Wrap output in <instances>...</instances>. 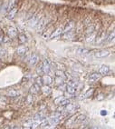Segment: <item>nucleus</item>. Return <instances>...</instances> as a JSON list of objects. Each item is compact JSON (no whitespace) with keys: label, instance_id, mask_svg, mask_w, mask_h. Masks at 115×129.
Wrapping results in <instances>:
<instances>
[{"label":"nucleus","instance_id":"obj_1","mask_svg":"<svg viewBox=\"0 0 115 129\" xmlns=\"http://www.w3.org/2000/svg\"><path fill=\"white\" fill-rule=\"evenodd\" d=\"M46 24H47V19H46L45 17H43V18L39 19L38 23H37L36 26H36V29H37V32L43 30V29L45 28V26H46Z\"/></svg>","mask_w":115,"mask_h":129},{"label":"nucleus","instance_id":"obj_2","mask_svg":"<svg viewBox=\"0 0 115 129\" xmlns=\"http://www.w3.org/2000/svg\"><path fill=\"white\" fill-rule=\"evenodd\" d=\"M39 19H40V17H39V15H38V14H35L34 16H32L30 20L28 21V26H30V27H35V26H36V24L38 23Z\"/></svg>","mask_w":115,"mask_h":129},{"label":"nucleus","instance_id":"obj_3","mask_svg":"<svg viewBox=\"0 0 115 129\" xmlns=\"http://www.w3.org/2000/svg\"><path fill=\"white\" fill-rule=\"evenodd\" d=\"M7 36L9 38H15L17 36V30L14 26H10L7 28Z\"/></svg>","mask_w":115,"mask_h":129},{"label":"nucleus","instance_id":"obj_4","mask_svg":"<svg viewBox=\"0 0 115 129\" xmlns=\"http://www.w3.org/2000/svg\"><path fill=\"white\" fill-rule=\"evenodd\" d=\"M101 77V75H100L99 73H92L88 76V81L90 83H94L97 80H99Z\"/></svg>","mask_w":115,"mask_h":129},{"label":"nucleus","instance_id":"obj_5","mask_svg":"<svg viewBox=\"0 0 115 129\" xmlns=\"http://www.w3.org/2000/svg\"><path fill=\"white\" fill-rule=\"evenodd\" d=\"M17 10H18V8H17V6H16V5L13 6L10 10L7 11V12H8V13H7V18H8V19H13V18L16 16Z\"/></svg>","mask_w":115,"mask_h":129},{"label":"nucleus","instance_id":"obj_6","mask_svg":"<svg viewBox=\"0 0 115 129\" xmlns=\"http://www.w3.org/2000/svg\"><path fill=\"white\" fill-rule=\"evenodd\" d=\"M63 33H64V27H63V26H59V27H57L55 31L51 34L50 38H55V37H57V36H61Z\"/></svg>","mask_w":115,"mask_h":129},{"label":"nucleus","instance_id":"obj_7","mask_svg":"<svg viewBox=\"0 0 115 129\" xmlns=\"http://www.w3.org/2000/svg\"><path fill=\"white\" fill-rule=\"evenodd\" d=\"M42 63H43V72H44V74H45V75L49 74L51 67H50L49 62H48V60H47V59H45Z\"/></svg>","mask_w":115,"mask_h":129},{"label":"nucleus","instance_id":"obj_8","mask_svg":"<svg viewBox=\"0 0 115 129\" xmlns=\"http://www.w3.org/2000/svg\"><path fill=\"white\" fill-rule=\"evenodd\" d=\"M110 55V52L108 50H100L95 53V57L97 58H103V57H108Z\"/></svg>","mask_w":115,"mask_h":129},{"label":"nucleus","instance_id":"obj_9","mask_svg":"<svg viewBox=\"0 0 115 129\" xmlns=\"http://www.w3.org/2000/svg\"><path fill=\"white\" fill-rule=\"evenodd\" d=\"M27 47L24 46V45H20L19 47L16 48V54L18 55V56H24L25 53L27 52Z\"/></svg>","mask_w":115,"mask_h":129},{"label":"nucleus","instance_id":"obj_10","mask_svg":"<svg viewBox=\"0 0 115 129\" xmlns=\"http://www.w3.org/2000/svg\"><path fill=\"white\" fill-rule=\"evenodd\" d=\"M40 90H41V86H39L38 84L35 83L30 87V94H32V95H36L37 93H39Z\"/></svg>","mask_w":115,"mask_h":129},{"label":"nucleus","instance_id":"obj_11","mask_svg":"<svg viewBox=\"0 0 115 129\" xmlns=\"http://www.w3.org/2000/svg\"><path fill=\"white\" fill-rule=\"evenodd\" d=\"M42 80H43V84L44 85H47V86H50L51 84L53 83V78L51 77L49 75H44L42 76Z\"/></svg>","mask_w":115,"mask_h":129},{"label":"nucleus","instance_id":"obj_12","mask_svg":"<svg viewBox=\"0 0 115 129\" xmlns=\"http://www.w3.org/2000/svg\"><path fill=\"white\" fill-rule=\"evenodd\" d=\"M38 61H39V57H38V55L35 54V53H33V54L31 55L30 58H29V64L32 65V66H34V65H35Z\"/></svg>","mask_w":115,"mask_h":129},{"label":"nucleus","instance_id":"obj_13","mask_svg":"<svg viewBox=\"0 0 115 129\" xmlns=\"http://www.w3.org/2000/svg\"><path fill=\"white\" fill-rule=\"evenodd\" d=\"M110 72V67L106 65H102L101 67L99 68V74L103 76V75H107L108 73Z\"/></svg>","mask_w":115,"mask_h":129},{"label":"nucleus","instance_id":"obj_14","mask_svg":"<svg viewBox=\"0 0 115 129\" xmlns=\"http://www.w3.org/2000/svg\"><path fill=\"white\" fill-rule=\"evenodd\" d=\"M74 28V23L73 21H70L66 24L65 27L64 28V33H67V32H71L73 31V29Z\"/></svg>","mask_w":115,"mask_h":129},{"label":"nucleus","instance_id":"obj_15","mask_svg":"<svg viewBox=\"0 0 115 129\" xmlns=\"http://www.w3.org/2000/svg\"><path fill=\"white\" fill-rule=\"evenodd\" d=\"M96 36H97L96 31L92 32V33H91V34H88V35H87V37H86V41L88 42V43H92V42H93L95 39H96Z\"/></svg>","mask_w":115,"mask_h":129},{"label":"nucleus","instance_id":"obj_16","mask_svg":"<svg viewBox=\"0 0 115 129\" xmlns=\"http://www.w3.org/2000/svg\"><path fill=\"white\" fill-rule=\"evenodd\" d=\"M41 91L43 92V94L45 95V96H48L49 94H51L52 92V89L49 86H47V85H44L42 87H41Z\"/></svg>","mask_w":115,"mask_h":129},{"label":"nucleus","instance_id":"obj_17","mask_svg":"<svg viewBox=\"0 0 115 129\" xmlns=\"http://www.w3.org/2000/svg\"><path fill=\"white\" fill-rule=\"evenodd\" d=\"M45 115H44V114L43 112H40V113H37L35 114V115H34V121H42V120H45Z\"/></svg>","mask_w":115,"mask_h":129},{"label":"nucleus","instance_id":"obj_18","mask_svg":"<svg viewBox=\"0 0 115 129\" xmlns=\"http://www.w3.org/2000/svg\"><path fill=\"white\" fill-rule=\"evenodd\" d=\"M66 92L70 95H74L75 92H76V87L72 86L70 85H67L66 86Z\"/></svg>","mask_w":115,"mask_h":129},{"label":"nucleus","instance_id":"obj_19","mask_svg":"<svg viewBox=\"0 0 115 129\" xmlns=\"http://www.w3.org/2000/svg\"><path fill=\"white\" fill-rule=\"evenodd\" d=\"M18 40H19V43L20 44H25V42L27 41V37L25 34H20L18 36Z\"/></svg>","mask_w":115,"mask_h":129},{"label":"nucleus","instance_id":"obj_20","mask_svg":"<svg viewBox=\"0 0 115 129\" xmlns=\"http://www.w3.org/2000/svg\"><path fill=\"white\" fill-rule=\"evenodd\" d=\"M36 73L39 75V76H42L44 72H43V63L42 62H39L38 64V66L36 67Z\"/></svg>","mask_w":115,"mask_h":129},{"label":"nucleus","instance_id":"obj_21","mask_svg":"<svg viewBox=\"0 0 115 129\" xmlns=\"http://www.w3.org/2000/svg\"><path fill=\"white\" fill-rule=\"evenodd\" d=\"M114 35H115L114 31H112L109 36H106V39H105L106 42H107V43H110L111 41H114Z\"/></svg>","mask_w":115,"mask_h":129},{"label":"nucleus","instance_id":"obj_22","mask_svg":"<svg viewBox=\"0 0 115 129\" xmlns=\"http://www.w3.org/2000/svg\"><path fill=\"white\" fill-rule=\"evenodd\" d=\"M8 96H11V97H15V96H19V92L16 91V90L12 89V90H10V91L8 92Z\"/></svg>","mask_w":115,"mask_h":129},{"label":"nucleus","instance_id":"obj_23","mask_svg":"<svg viewBox=\"0 0 115 129\" xmlns=\"http://www.w3.org/2000/svg\"><path fill=\"white\" fill-rule=\"evenodd\" d=\"M93 92H94V89H93V88H91L90 90H88V91L83 95V98H89L90 96H92Z\"/></svg>","mask_w":115,"mask_h":129},{"label":"nucleus","instance_id":"obj_24","mask_svg":"<svg viewBox=\"0 0 115 129\" xmlns=\"http://www.w3.org/2000/svg\"><path fill=\"white\" fill-rule=\"evenodd\" d=\"M15 3H16V0H10V2H8V5H7V11L10 10L13 6H15Z\"/></svg>","mask_w":115,"mask_h":129},{"label":"nucleus","instance_id":"obj_25","mask_svg":"<svg viewBox=\"0 0 115 129\" xmlns=\"http://www.w3.org/2000/svg\"><path fill=\"white\" fill-rule=\"evenodd\" d=\"M85 119H86V116H85V115H80L76 118V120H75L74 122L79 123V122H83V121H84Z\"/></svg>","mask_w":115,"mask_h":129},{"label":"nucleus","instance_id":"obj_26","mask_svg":"<svg viewBox=\"0 0 115 129\" xmlns=\"http://www.w3.org/2000/svg\"><path fill=\"white\" fill-rule=\"evenodd\" d=\"M89 50L86 49V48H79L78 49V54H81V55H85V54H88L89 53Z\"/></svg>","mask_w":115,"mask_h":129},{"label":"nucleus","instance_id":"obj_27","mask_svg":"<svg viewBox=\"0 0 115 129\" xmlns=\"http://www.w3.org/2000/svg\"><path fill=\"white\" fill-rule=\"evenodd\" d=\"M68 104H70V100H69V99H64V98L60 102L61 106H64V107H65V105H67Z\"/></svg>","mask_w":115,"mask_h":129},{"label":"nucleus","instance_id":"obj_28","mask_svg":"<svg viewBox=\"0 0 115 129\" xmlns=\"http://www.w3.org/2000/svg\"><path fill=\"white\" fill-rule=\"evenodd\" d=\"M26 103L27 104L33 103V95H32V94H29V95L26 96Z\"/></svg>","mask_w":115,"mask_h":129},{"label":"nucleus","instance_id":"obj_29","mask_svg":"<svg viewBox=\"0 0 115 129\" xmlns=\"http://www.w3.org/2000/svg\"><path fill=\"white\" fill-rule=\"evenodd\" d=\"M95 31V26H89L88 28H87V31H86V33H87V35L88 34H91V33H92V32Z\"/></svg>","mask_w":115,"mask_h":129},{"label":"nucleus","instance_id":"obj_30","mask_svg":"<svg viewBox=\"0 0 115 129\" xmlns=\"http://www.w3.org/2000/svg\"><path fill=\"white\" fill-rule=\"evenodd\" d=\"M55 76H63V77H64V72L61 71V70H57V71L55 72Z\"/></svg>","mask_w":115,"mask_h":129},{"label":"nucleus","instance_id":"obj_31","mask_svg":"<svg viewBox=\"0 0 115 129\" xmlns=\"http://www.w3.org/2000/svg\"><path fill=\"white\" fill-rule=\"evenodd\" d=\"M104 94H102V93H100L99 94V96H97V100L98 101H102L103 99H104Z\"/></svg>","mask_w":115,"mask_h":129},{"label":"nucleus","instance_id":"obj_32","mask_svg":"<svg viewBox=\"0 0 115 129\" xmlns=\"http://www.w3.org/2000/svg\"><path fill=\"white\" fill-rule=\"evenodd\" d=\"M35 83H36V84H38L39 86H42L44 85V84H43V80H42V76H39V77L36 79V82H35Z\"/></svg>","mask_w":115,"mask_h":129},{"label":"nucleus","instance_id":"obj_33","mask_svg":"<svg viewBox=\"0 0 115 129\" xmlns=\"http://www.w3.org/2000/svg\"><path fill=\"white\" fill-rule=\"evenodd\" d=\"M64 99L63 96H58L57 98H55V104H60V102Z\"/></svg>","mask_w":115,"mask_h":129},{"label":"nucleus","instance_id":"obj_34","mask_svg":"<svg viewBox=\"0 0 115 129\" xmlns=\"http://www.w3.org/2000/svg\"><path fill=\"white\" fill-rule=\"evenodd\" d=\"M107 115V111H105V110H101V115L103 116V115Z\"/></svg>","mask_w":115,"mask_h":129},{"label":"nucleus","instance_id":"obj_35","mask_svg":"<svg viewBox=\"0 0 115 129\" xmlns=\"http://www.w3.org/2000/svg\"><path fill=\"white\" fill-rule=\"evenodd\" d=\"M4 43V36H0V45Z\"/></svg>","mask_w":115,"mask_h":129},{"label":"nucleus","instance_id":"obj_36","mask_svg":"<svg viewBox=\"0 0 115 129\" xmlns=\"http://www.w3.org/2000/svg\"><path fill=\"white\" fill-rule=\"evenodd\" d=\"M5 50H1V51H0V57H3V56H5Z\"/></svg>","mask_w":115,"mask_h":129},{"label":"nucleus","instance_id":"obj_37","mask_svg":"<svg viewBox=\"0 0 115 129\" xmlns=\"http://www.w3.org/2000/svg\"><path fill=\"white\" fill-rule=\"evenodd\" d=\"M90 129H99V128H98L97 126H92V127H91Z\"/></svg>","mask_w":115,"mask_h":129},{"label":"nucleus","instance_id":"obj_38","mask_svg":"<svg viewBox=\"0 0 115 129\" xmlns=\"http://www.w3.org/2000/svg\"><path fill=\"white\" fill-rule=\"evenodd\" d=\"M5 129H11V127H10V126H5Z\"/></svg>","mask_w":115,"mask_h":129}]
</instances>
